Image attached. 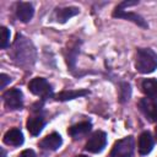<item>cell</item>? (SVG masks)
Returning a JSON list of instances; mask_svg holds the SVG:
<instances>
[{"label":"cell","mask_w":157,"mask_h":157,"mask_svg":"<svg viewBox=\"0 0 157 157\" xmlns=\"http://www.w3.org/2000/svg\"><path fill=\"white\" fill-rule=\"evenodd\" d=\"M4 142L10 146H20L23 144V135L18 129H10L4 135Z\"/></svg>","instance_id":"12"},{"label":"cell","mask_w":157,"mask_h":157,"mask_svg":"<svg viewBox=\"0 0 157 157\" xmlns=\"http://www.w3.org/2000/svg\"><path fill=\"white\" fill-rule=\"evenodd\" d=\"M91 126L92 125L90 121H81L78 124L70 126L67 132L70 136H72L75 140H77V139H81L82 136H85L86 134H88V131L91 130Z\"/></svg>","instance_id":"11"},{"label":"cell","mask_w":157,"mask_h":157,"mask_svg":"<svg viewBox=\"0 0 157 157\" xmlns=\"http://www.w3.org/2000/svg\"><path fill=\"white\" fill-rule=\"evenodd\" d=\"M136 70L141 74H150L157 67V54L148 48H140L136 54Z\"/></svg>","instance_id":"2"},{"label":"cell","mask_w":157,"mask_h":157,"mask_svg":"<svg viewBox=\"0 0 157 157\" xmlns=\"http://www.w3.org/2000/svg\"><path fill=\"white\" fill-rule=\"evenodd\" d=\"M153 147V139L148 131H145L139 137V151L141 155H147Z\"/></svg>","instance_id":"13"},{"label":"cell","mask_w":157,"mask_h":157,"mask_svg":"<svg viewBox=\"0 0 157 157\" xmlns=\"http://www.w3.org/2000/svg\"><path fill=\"white\" fill-rule=\"evenodd\" d=\"M107 145V135L103 131H96L87 141L86 150L92 153H98L103 151V148Z\"/></svg>","instance_id":"6"},{"label":"cell","mask_w":157,"mask_h":157,"mask_svg":"<svg viewBox=\"0 0 157 157\" xmlns=\"http://www.w3.org/2000/svg\"><path fill=\"white\" fill-rule=\"evenodd\" d=\"M90 92L87 90H76V91H63L59 94H56V99L59 101H67V99H72V98H78L82 96L88 94Z\"/></svg>","instance_id":"17"},{"label":"cell","mask_w":157,"mask_h":157,"mask_svg":"<svg viewBox=\"0 0 157 157\" xmlns=\"http://www.w3.org/2000/svg\"><path fill=\"white\" fill-rule=\"evenodd\" d=\"M43 126H44V120L40 115H32L27 120V129H28L29 134L33 136L38 135L42 131Z\"/></svg>","instance_id":"14"},{"label":"cell","mask_w":157,"mask_h":157,"mask_svg":"<svg viewBox=\"0 0 157 157\" xmlns=\"http://www.w3.org/2000/svg\"><path fill=\"white\" fill-rule=\"evenodd\" d=\"M134 153V139L132 136L124 137L121 140H118L112 151L110 157H131Z\"/></svg>","instance_id":"3"},{"label":"cell","mask_w":157,"mask_h":157,"mask_svg":"<svg viewBox=\"0 0 157 157\" xmlns=\"http://www.w3.org/2000/svg\"><path fill=\"white\" fill-rule=\"evenodd\" d=\"M76 157H87V156H83V155H80V156H76Z\"/></svg>","instance_id":"22"},{"label":"cell","mask_w":157,"mask_h":157,"mask_svg":"<svg viewBox=\"0 0 157 157\" xmlns=\"http://www.w3.org/2000/svg\"><path fill=\"white\" fill-rule=\"evenodd\" d=\"M33 5L29 2H18L16 7V16L22 22H28L33 17Z\"/></svg>","instance_id":"10"},{"label":"cell","mask_w":157,"mask_h":157,"mask_svg":"<svg viewBox=\"0 0 157 157\" xmlns=\"http://www.w3.org/2000/svg\"><path fill=\"white\" fill-rule=\"evenodd\" d=\"M139 108L150 121L157 120V103L155 102V99L141 98L139 101Z\"/></svg>","instance_id":"7"},{"label":"cell","mask_w":157,"mask_h":157,"mask_svg":"<svg viewBox=\"0 0 157 157\" xmlns=\"http://www.w3.org/2000/svg\"><path fill=\"white\" fill-rule=\"evenodd\" d=\"M78 13V9L77 7H64V9H56L55 10V20L58 22H66L70 17L75 16Z\"/></svg>","instance_id":"16"},{"label":"cell","mask_w":157,"mask_h":157,"mask_svg":"<svg viewBox=\"0 0 157 157\" xmlns=\"http://www.w3.org/2000/svg\"><path fill=\"white\" fill-rule=\"evenodd\" d=\"M12 58L21 66L32 65L34 61V58H36V52H34L32 43L27 38H25L22 36H17V38L13 43Z\"/></svg>","instance_id":"1"},{"label":"cell","mask_w":157,"mask_h":157,"mask_svg":"<svg viewBox=\"0 0 157 157\" xmlns=\"http://www.w3.org/2000/svg\"><path fill=\"white\" fill-rule=\"evenodd\" d=\"M1 39H0V47L5 49L10 43V31L6 27H1Z\"/></svg>","instance_id":"18"},{"label":"cell","mask_w":157,"mask_h":157,"mask_svg":"<svg viewBox=\"0 0 157 157\" xmlns=\"http://www.w3.org/2000/svg\"><path fill=\"white\" fill-rule=\"evenodd\" d=\"M0 80H1V88H5V86L11 81V78H10V76H7V75H5V74H1L0 75Z\"/></svg>","instance_id":"19"},{"label":"cell","mask_w":157,"mask_h":157,"mask_svg":"<svg viewBox=\"0 0 157 157\" xmlns=\"http://www.w3.org/2000/svg\"><path fill=\"white\" fill-rule=\"evenodd\" d=\"M28 88H29V91L33 94L39 96V97H43V98L50 97L53 94L52 86L43 77H34V78H32L31 82L28 83Z\"/></svg>","instance_id":"4"},{"label":"cell","mask_w":157,"mask_h":157,"mask_svg":"<svg viewBox=\"0 0 157 157\" xmlns=\"http://www.w3.org/2000/svg\"><path fill=\"white\" fill-rule=\"evenodd\" d=\"M5 105L10 109H21L23 104V94L18 88H10L7 90L4 96Z\"/></svg>","instance_id":"5"},{"label":"cell","mask_w":157,"mask_h":157,"mask_svg":"<svg viewBox=\"0 0 157 157\" xmlns=\"http://www.w3.org/2000/svg\"><path fill=\"white\" fill-rule=\"evenodd\" d=\"M155 134H156V139H157V125H156V130H155Z\"/></svg>","instance_id":"21"},{"label":"cell","mask_w":157,"mask_h":157,"mask_svg":"<svg viewBox=\"0 0 157 157\" xmlns=\"http://www.w3.org/2000/svg\"><path fill=\"white\" fill-rule=\"evenodd\" d=\"M113 16H114V17H119V18L130 20V21H132L134 23L139 25L140 27H142V28H147V23H146V21H145L140 15L134 13V12H126V11L124 10V7H123L120 4L115 7V10H114V12H113Z\"/></svg>","instance_id":"8"},{"label":"cell","mask_w":157,"mask_h":157,"mask_svg":"<svg viewBox=\"0 0 157 157\" xmlns=\"http://www.w3.org/2000/svg\"><path fill=\"white\" fill-rule=\"evenodd\" d=\"M18 157H36V153L32 151V150H25L20 153Z\"/></svg>","instance_id":"20"},{"label":"cell","mask_w":157,"mask_h":157,"mask_svg":"<svg viewBox=\"0 0 157 157\" xmlns=\"http://www.w3.org/2000/svg\"><path fill=\"white\" fill-rule=\"evenodd\" d=\"M142 92L151 99H157V80L155 78H145L141 82Z\"/></svg>","instance_id":"15"},{"label":"cell","mask_w":157,"mask_h":157,"mask_svg":"<svg viewBox=\"0 0 157 157\" xmlns=\"http://www.w3.org/2000/svg\"><path fill=\"white\" fill-rule=\"evenodd\" d=\"M63 144V140H61V136L56 132H53L48 136H45L40 142H39V146L44 150H50V151H55L58 150Z\"/></svg>","instance_id":"9"}]
</instances>
